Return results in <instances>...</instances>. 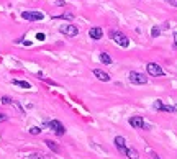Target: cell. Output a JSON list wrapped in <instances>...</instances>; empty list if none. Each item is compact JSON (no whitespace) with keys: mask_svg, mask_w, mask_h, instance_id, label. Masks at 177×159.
Wrapping results in <instances>:
<instances>
[{"mask_svg":"<svg viewBox=\"0 0 177 159\" xmlns=\"http://www.w3.org/2000/svg\"><path fill=\"white\" fill-rule=\"evenodd\" d=\"M110 38L115 41L117 44H120L122 48H128L130 46V39L123 35L122 31H117V30H110Z\"/></svg>","mask_w":177,"mask_h":159,"instance_id":"6da1fadb","label":"cell"},{"mask_svg":"<svg viewBox=\"0 0 177 159\" xmlns=\"http://www.w3.org/2000/svg\"><path fill=\"white\" fill-rule=\"evenodd\" d=\"M130 82L135 84V86H144V84H148V77L143 72L131 71L130 72Z\"/></svg>","mask_w":177,"mask_h":159,"instance_id":"7a4b0ae2","label":"cell"},{"mask_svg":"<svg viewBox=\"0 0 177 159\" xmlns=\"http://www.w3.org/2000/svg\"><path fill=\"white\" fill-rule=\"evenodd\" d=\"M146 71H148V74H149V76H153V77H162V76H164L162 67L159 66V64H156V62H149V64L146 66Z\"/></svg>","mask_w":177,"mask_h":159,"instance_id":"3957f363","label":"cell"},{"mask_svg":"<svg viewBox=\"0 0 177 159\" xmlns=\"http://www.w3.org/2000/svg\"><path fill=\"white\" fill-rule=\"evenodd\" d=\"M46 125H48V128L51 130V131H54L56 135H59V136L66 133L64 125H62L61 121H58V120H51V121H46Z\"/></svg>","mask_w":177,"mask_h":159,"instance_id":"277c9868","label":"cell"},{"mask_svg":"<svg viewBox=\"0 0 177 159\" xmlns=\"http://www.w3.org/2000/svg\"><path fill=\"white\" fill-rule=\"evenodd\" d=\"M59 31H61L64 36H71V38H74V36L79 35V28L74 26V25H62V26L59 28Z\"/></svg>","mask_w":177,"mask_h":159,"instance_id":"5b68a950","label":"cell"},{"mask_svg":"<svg viewBox=\"0 0 177 159\" xmlns=\"http://www.w3.org/2000/svg\"><path fill=\"white\" fill-rule=\"evenodd\" d=\"M130 125H131L133 128H136V130H143V128H144V130H149V125H146L144 120H143L141 117H131V118H130Z\"/></svg>","mask_w":177,"mask_h":159,"instance_id":"8992f818","label":"cell"},{"mask_svg":"<svg viewBox=\"0 0 177 159\" xmlns=\"http://www.w3.org/2000/svg\"><path fill=\"white\" fill-rule=\"evenodd\" d=\"M21 18L30 20V21H39L44 18V15L41 12H21Z\"/></svg>","mask_w":177,"mask_h":159,"instance_id":"52a82bcc","label":"cell"},{"mask_svg":"<svg viewBox=\"0 0 177 159\" xmlns=\"http://www.w3.org/2000/svg\"><path fill=\"white\" fill-rule=\"evenodd\" d=\"M115 146H117V149L122 152V154L126 156V149H128V148H126V139H125L123 136H117V138H115Z\"/></svg>","mask_w":177,"mask_h":159,"instance_id":"ba28073f","label":"cell"},{"mask_svg":"<svg viewBox=\"0 0 177 159\" xmlns=\"http://www.w3.org/2000/svg\"><path fill=\"white\" fill-rule=\"evenodd\" d=\"M154 108H156V110H161V112H177V107L166 105V104H162L161 100H156V102H154Z\"/></svg>","mask_w":177,"mask_h":159,"instance_id":"9c48e42d","label":"cell"},{"mask_svg":"<svg viewBox=\"0 0 177 159\" xmlns=\"http://www.w3.org/2000/svg\"><path fill=\"white\" fill-rule=\"evenodd\" d=\"M89 36L92 39H100L102 36H104V31H102V28H90L89 30Z\"/></svg>","mask_w":177,"mask_h":159,"instance_id":"30bf717a","label":"cell"},{"mask_svg":"<svg viewBox=\"0 0 177 159\" xmlns=\"http://www.w3.org/2000/svg\"><path fill=\"white\" fill-rule=\"evenodd\" d=\"M94 76L99 79V81H102V82H108V81H110V76H108L107 72L100 71V69H94Z\"/></svg>","mask_w":177,"mask_h":159,"instance_id":"8fae6325","label":"cell"},{"mask_svg":"<svg viewBox=\"0 0 177 159\" xmlns=\"http://www.w3.org/2000/svg\"><path fill=\"white\" fill-rule=\"evenodd\" d=\"M44 143H46V146L49 148L51 151H54V152H59V146L56 144L54 141H51V139H46V141H44Z\"/></svg>","mask_w":177,"mask_h":159,"instance_id":"7c38bea8","label":"cell"},{"mask_svg":"<svg viewBox=\"0 0 177 159\" xmlns=\"http://www.w3.org/2000/svg\"><path fill=\"white\" fill-rule=\"evenodd\" d=\"M100 61L104 62V64H107V66H112V58L107 53H100Z\"/></svg>","mask_w":177,"mask_h":159,"instance_id":"4fadbf2b","label":"cell"},{"mask_svg":"<svg viewBox=\"0 0 177 159\" xmlns=\"http://www.w3.org/2000/svg\"><path fill=\"white\" fill-rule=\"evenodd\" d=\"M126 156L130 157V159H138V151H136L135 149V148H128V149H126Z\"/></svg>","mask_w":177,"mask_h":159,"instance_id":"5bb4252c","label":"cell"},{"mask_svg":"<svg viewBox=\"0 0 177 159\" xmlns=\"http://www.w3.org/2000/svg\"><path fill=\"white\" fill-rule=\"evenodd\" d=\"M15 86H18V87H23V89H30V82H25V81H13Z\"/></svg>","mask_w":177,"mask_h":159,"instance_id":"9a60e30c","label":"cell"},{"mask_svg":"<svg viewBox=\"0 0 177 159\" xmlns=\"http://www.w3.org/2000/svg\"><path fill=\"white\" fill-rule=\"evenodd\" d=\"M159 35H161V28H159V26H153V30H151V36H153V38H157Z\"/></svg>","mask_w":177,"mask_h":159,"instance_id":"2e32d148","label":"cell"},{"mask_svg":"<svg viewBox=\"0 0 177 159\" xmlns=\"http://www.w3.org/2000/svg\"><path fill=\"white\" fill-rule=\"evenodd\" d=\"M56 18H64V20H72L74 18V13H62L59 16H56Z\"/></svg>","mask_w":177,"mask_h":159,"instance_id":"e0dca14e","label":"cell"},{"mask_svg":"<svg viewBox=\"0 0 177 159\" xmlns=\"http://www.w3.org/2000/svg\"><path fill=\"white\" fill-rule=\"evenodd\" d=\"M12 99H10V97H2V104L3 105H12Z\"/></svg>","mask_w":177,"mask_h":159,"instance_id":"ac0fdd59","label":"cell"},{"mask_svg":"<svg viewBox=\"0 0 177 159\" xmlns=\"http://www.w3.org/2000/svg\"><path fill=\"white\" fill-rule=\"evenodd\" d=\"M30 133L31 135H39V133H41V130H39L38 126H33V128H30Z\"/></svg>","mask_w":177,"mask_h":159,"instance_id":"d6986e66","label":"cell"},{"mask_svg":"<svg viewBox=\"0 0 177 159\" xmlns=\"http://www.w3.org/2000/svg\"><path fill=\"white\" fill-rule=\"evenodd\" d=\"M30 159H44V156L43 154H35V152H33V154H30Z\"/></svg>","mask_w":177,"mask_h":159,"instance_id":"ffe728a7","label":"cell"},{"mask_svg":"<svg viewBox=\"0 0 177 159\" xmlns=\"http://www.w3.org/2000/svg\"><path fill=\"white\" fill-rule=\"evenodd\" d=\"M7 120H8V117L3 115V113H0V123H2V121H7Z\"/></svg>","mask_w":177,"mask_h":159,"instance_id":"44dd1931","label":"cell"},{"mask_svg":"<svg viewBox=\"0 0 177 159\" xmlns=\"http://www.w3.org/2000/svg\"><path fill=\"white\" fill-rule=\"evenodd\" d=\"M166 2H167V3H170L172 7H177V0H166Z\"/></svg>","mask_w":177,"mask_h":159,"instance_id":"7402d4cb","label":"cell"},{"mask_svg":"<svg viewBox=\"0 0 177 159\" xmlns=\"http://www.w3.org/2000/svg\"><path fill=\"white\" fill-rule=\"evenodd\" d=\"M36 38L39 39V41H43V39H44V38H46V36H44V35H43V33H38V35H36Z\"/></svg>","mask_w":177,"mask_h":159,"instance_id":"603a6c76","label":"cell"},{"mask_svg":"<svg viewBox=\"0 0 177 159\" xmlns=\"http://www.w3.org/2000/svg\"><path fill=\"white\" fill-rule=\"evenodd\" d=\"M174 49H177V31L174 33Z\"/></svg>","mask_w":177,"mask_h":159,"instance_id":"cb8c5ba5","label":"cell"},{"mask_svg":"<svg viewBox=\"0 0 177 159\" xmlns=\"http://www.w3.org/2000/svg\"><path fill=\"white\" fill-rule=\"evenodd\" d=\"M154 159H159V156H156V154H154Z\"/></svg>","mask_w":177,"mask_h":159,"instance_id":"d4e9b609","label":"cell"}]
</instances>
